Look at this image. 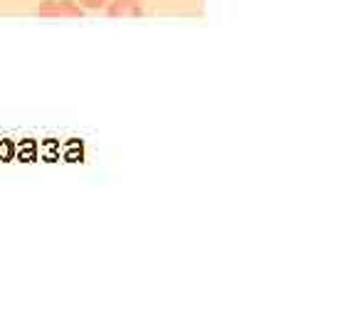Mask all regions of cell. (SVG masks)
Returning a JSON list of instances; mask_svg holds the SVG:
<instances>
[{
  "instance_id": "1",
  "label": "cell",
  "mask_w": 355,
  "mask_h": 333,
  "mask_svg": "<svg viewBox=\"0 0 355 333\" xmlns=\"http://www.w3.org/2000/svg\"><path fill=\"white\" fill-rule=\"evenodd\" d=\"M35 15L47 17V20H77L84 15V10L74 0H42Z\"/></svg>"
},
{
  "instance_id": "2",
  "label": "cell",
  "mask_w": 355,
  "mask_h": 333,
  "mask_svg": "<svg viewBox=\"0 0 355 333\" xmlns=\"http://www.w3.org/2000/svg\"><path fill=\"white\" fill-rule=\"evenodd\" d=\"M104 8L106 15L119 17V20H136V17L144 15V8H141L139 0H109Z\"/></svg>"
},
{
  "instance_id": "3",
  "label": "cell",
  "mask_w": 355,
  "mask_h": 333,
  "mask_svg": "<svg viewBox=\"0 0 355 333\" xmlns=\"http://www.w3.org/2000/svg\"><path fill=\"white\" fill-rule=\"evenodd\" d=\"M82 10H101V8L109 3V0H74Z\"/></svg>"
}]
</instances>
